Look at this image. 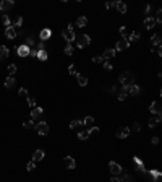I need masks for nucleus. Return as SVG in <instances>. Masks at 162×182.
I'll list each match as a JSON object with an SVG mask.
<instances>
[{
	"instance_id": "obj_4",
	"label": "nucleus",
	"mask_w": 162,
	"mask_h": 182,
	"mask_svg": "<svg viewBox=\"0 0 162 182\" xmlns=\"http://www.w3.org/2000/svg\"><path fill=\"white\" fill-rule=\"evenodd\" d=\"M149 112L154 115H162V104H159L157 101H153L149 106Z\"/></svg>"
},
{
	"instance_id": "obj_10",
	"label": "nucleus",
	"mask_w": 162,
	"mask_h": 182,
	"mask_svg": "<svg viewBox=\"0 0 162 182\" xmlns=\"http://www.w3.org/2000/svg\"><path fill=\"white\" fill-rule=\"evenodd\" d=\"M128 47H130V41H126V39H120L118 42H117V46H115V50H117V52H122V50L128 49Z\"/></svg>"
},
{
	"instance_id": "obj_52",
	"label": "nucleus",
	"mask_w": 162,
	"mask_h": 182,
	"mask_svg": "<svg viewBox=\"0 0 162 182\" xmlns=\"http://www.w3.org/2000/svg\"><path fill=\"white\" fill-rule=\"evenodd\" d=\"M29 57H37V50L36 49H31L29 50Z\"/></svg>"
},
{
	"instance_id": "obj_55",
	"label": "nucleus",
	"mask_w": 162,
	"mask_h": 182,
	"mask_svg": "<svg viewBox=\"0 0 162 182\" xmlns=\"http://www.w3.org/2000/svg\"><path fill=\"white\" fill-rule=\"evenodd\" d=\"M157 54H159V57H162V46H159V50H157Z\"/></svg>"
},
{
	"instance_id": "obj_20",
	"label": "nucleus",
	"mask_w": 162,
	"mask_h": 182,
	"mask_svg": "<svg viewBox=\"0 0 162 182\" xmlns=\"http://www.w3.org/2000/svg\"><path fill=\"white\" fill-rule=\"evenodd\" d=\"M115 54H117L115 49H107V50H104L102 57H104V60H109V59H112V57H115Z\"/></svg>"
},
{
	"instance_id": "obj_37",
	"label": "nucleus",
	"mask_w": 162,
	"mask_h": 182,
	"mask_svg": "<svg viewBox=\"0 0 162 182\" xmlns=\"http://www.w3.org/2000/svg\"><path fill=\"white\" fill-rule=\"evenodd\" d=\"M154 18H156V23H162V8H159L156 12V16H154Z\"/></svg>"
},
{
	"instance_id": "obj_35",
	"label": "nucleus",
	"mask_w": 162,
	"mask_h": 182,
	"mask_svg": "<svg viewBox=\"0 0 162 182\" xmlns=\"http://www.w3.org/2000/svg\"><path fill=\"white\" fill-rule=\"evenodd\" d=\"M23 25V16H16L15 18V21H13V28H18V26H21Z\"/></svg>"
},
{
	"instance_id": "obj_33",
	"label": "nucleus",
	"mask_w": 162,
	"mask_h": 182,
	"mask_svg": "<svg viewBox=\"0 0 162 182\" xmlns=\"http://www.w3.org/2000/svg\"><path fill=\"white\" fill-rule=\"evenodd\" d=\"M139 37H141V34L138 33V31H133L131 34H130V37H128V41H139Z\"/></svg>"
},
{
	"instance_id": "obj_26",
	"label": "nucleus",
	"mask_w": 162,
	"mask_h": 182,
	"mask_svg": "<svg viewBox=\"0 0 162 182\" xmlns=\"http://www.w3.org/2000/svg\"><path fill=\"white\" fill-rule=\"evenodd\" d=\"M76 78H78V85H80V86H86V85H88V78L86 77H83V75L78 73Z\"/></svg>"
},
{
	"instance_id": "obj_2",
	"label": "nucleus",
	"mask_w": 162,
	"mask_h": 182,
	"mask_svg": "<svg viewBox=\"0 0 162 182\" xmlns=\"http://www.w3.org/2000/svg\"><path fill=\"white\" fill-rule=\"evenodd\" d=\"M62 37H63L65 41H67L68 44H71L73 41H76V36H75V31H73V26L68 25V28H65L62 31Z\"/></svg>"
},
{
	"instance_id": "obj_13",
	"label": "nucleus",
	"mask_w": 162,
	"mask_h": 182,
	"mask_svg": "<svg viewBox=\"0 0 162 182\" xmlns=\"http://www.w3.org/2000/svg\"><path fill=\"white\" fill-rule=\"evenodd\" d=\"M42 114H44V111L41 107H34L33 111H31V119H33V121H39V119L42 117Z\"/></svg>"
},
{
	"instance_id": "obj_45",
	"label": "nucleus",
	"mask_w": 162,
	"mask_h": 182,
	"mask_svg": "<svg viewBox=\"0 0 162 182\" xmlns=\"http://www.w3.org/2000/svg\"><path fill=\"white\" fill-rule=\"evenodd\" d=\"M2 21H3V25H5L7 28H10V26H12V25H10V18H8V16H7V15H3Z\"/></svg>"
},
{
	"instance_id": "obj_58",
	"label": "nucleus",
	"mask_w": 162,
	"mask_h": 182,
	"mask_svg": "<svg viewBox=\"0 0 162 182\" xmlns=\"http://www.w3.org/2000/svg\"><path fill=\"white\" fill-rule=\"evenodd\" d=\"M161 96H162V88H161Z\"/></svg>"
},
{
	"instance_id": "obj_16",
	"label": "nucleus",
	"mask_w": 162,
	"mask_h": 182,
	"mask_svg": "<svg viewBox=\"0 0 162 182\" xmlns=\"http://www.w3.org/2000/svg\"><path fill=\"white\" fill-rule=\"evenodd\" d=\"M29 50H31L29 47L23 44V46L18 47V56H20V57H26V56H29Z\"/></svg>"
},
{
	"instance_id": "obj_25",
	"label": "nucleus",
	"mask_w": 162,
	"mask_h": 182,
	"mask_svg": "<svg viewBox=\"0 0 162 182\" xmlns=\"http://www.w3.org/2000/svg\"><path fill=\"white\" fill-rule=\"evenodd\" d=\"M84 124H83V119L80 121V119H76V121H71L70 122V129H80V127H83Z\"/></svg>"
},
{
	"instance_id": "obj_34",
	"label": "nucleus",
	"mask_w": 162,
	"mask_h": 182,
	"mask_svg": "<svg viewBox=\"0 0 162 182\" xmlns=\"http://www.w3.org/2000/svg\"><path fill=\"white\" fill-rule=\"evenodd\" d=\"M23 127H25V129H33V127H36V125H34L33 119H28V121L23 122Z\"/></svg>"
},
{
	"instance_id": "obj_23",
	"label": "nucleus",
	"mask_w": 162,
	"mask_h": 182,
	"mask_svg": "<svg viewBox=\"0 0 162 182\" xmlns=\"http://www.w3.org/2000/svg\"><path fill=\"white\" fill-rule=\"evenodd\" d=\"M86 25H88V18H86V16H80V18L76 20V26H78V28H84Z\"/></svg>"
},
{
	"instance_id": "obj_48",
	"label": "nucleus",
	"mask_w": 162,
	"mask_h": 182,
	"mask_svg": "<svg viewBox=\"0 0 162 182\" xmlns=\"http://www.w3.org/2000/svg\"><path fill=\"white\" fill-rule=\"evenodd\" d=\"M151 143H153V145H159V137H153V138H151Z\"/></svg>"
},
{
	"instance_id": "obj_11",
	"label": "nucleus",
	"mask_w": 162,
	"mask_h": 182,
	"mask_svg": "<svg viewBox=\"0 0 162 182\" xmlns=\"http://www.w3.org/2000/svg\"><path fill=\"white\" fill-rule=\"evenodd\" d=\"M128 135H130V129H128V127H122V129H118L115 132L117 138H126Z\"/></svg>"
},
{
	"instance_id": "obj_38",
	"label": "nucleus",
	"mask_w": 162,
	"mask_h": 182,
	"mask_svg": "<svg viewBox=\"0 0 162 182\" xmlns=\"http://www.w3.org/2000/svg\"><path fill=\"white\" fill-rule=\"evenodd\" d=\"M7 70H8L10 77H13V75L16 73V65H8V68H7Z\"/></svg>"
},
{
	"instance_id": "obj_42",
	"label": "nucleus",
	"mask_w": 162,
	"mask_h": 182,
	"mask_svg": "<svg viewBox=\"0 0 162 182\" xmlns=\"http://www.w3.org/2000/svg\"><path fill=\"white\" fill-rule=\"evenodd\" d=\"M68 73H70V75H75V77L78 75V72H76V68H75V65H70V67H68Z\"/></svg>"
},
{
	"instance_id": "obj_44",
	"label": "nucleus",
	"mask_w": 162,
	"mask_h": 182,
	"mask_svg": "<svg viewBox=\"0 0 162 182\" xmlns=\"http://www.w3.org/2000/svg\"><path fill=\"white\" fill-rule=\"evenodd\" d=\"M18 94H20V96H23V98H28V96H29V94H28V90H26V88H20Z\"/></svg>"
},
{
	"instance_id": "obj_24",
	"label": "nucleus",
	"mask_w": 162,
	"mask_h": 182,
	"mask_svg": "<svg viewBox=\"0 0 162 182\" xmlns=\"http://www.w3.org/2000/svg\"><path fill=\"white\" fill-rule=\"evenodd\" d=\"M8 47H5V46H0V60H3V59H7L8 57Z\"/></svg>"
},
{
	"instance_id": "obj_43",
	"label": "nucleus",
	"mask_w": 162,
	"mask_h": 182,
	"mask_svg": "<svg viewBox=\"0 0 162 182\" xmlns=\"http://www.w3.org/2000/svg\"><path fill=\"white\" fill-rule=\"evenodd\" d=\"M26 169H28V171H33V169H36V163H34V161H29V163L26 164Z\"/></svg>"
},
{
	"instance_id": "obj_41",
	"label": "nucleus",
	"mask_w": 162,
	"mask_h": 182,
	"mask_svg": "<svg viewBox=\"0 0 162 182\" xmlns=\"http://www.w3.org/2000/svg\"><path fill=\"white\" fill-rule=\"evenodd\" d=\"M92 62H94V64H104V57L102 56H99V57H92Z\"/></svg>"
},
{
	"instance_id": "obj_57",
	"label": "nucleus",
	"mask_w": 162,
	"mask_h": 182,
	"mask_svg": "<svg viewBox=\"0 0 162 182\" xmlns=\"http://www.w3.org/2000/svg\"><path fill=\"white\" fill-rule=\"evenodd\" d=\"M161 44H162V36H161Z\"/></svg>"
},
{
	"instance_id": "obj_47",
	"label": "nucleus",
	"mask_w": 162,
	"mask_h": 182,
	"mask_svg": "<svg viewBox=\"0 0 162 182\" xmlns=\"http://www.w3.org/2000/svg\"><path fill=\"white\" fill-rule=\"evenodd\" d=\"M33 44H34V39H33V37H28V39H26V44H25V46H28V47H29V46H33Z\"/></svg>"
},
{
	"instance_id": "obj_39",
	"label": "nucleus",
	"mask_w": 162,
	"mask_h": 182,
	"mask_svg": "<svg viewBox=\"0 0 162 182\" xmlns=\"http://www.w3.org/2000/svg\"><path fill=\"white\" fill-rule=\"evenodd\" d=\"M26 101H28V104H29V107H31V109H34V107H36V101H34V98L28 96V98H26Z\"/></svg>"
},
{
	"instance_id": "obj_9",
	"label": "nucleus",
	"mask_w": 162,
	"mask_h": 182,
	"mask_svg": "<svg viewBox=\"0 0 162 182\" xmlns=\"http://www.w3.org/2000/svg\"><path fill=\"white\" fill-rule=\"evenodd\" d=\"M133 163L136 164V169L139 171L141 174H146V172H147V171H146V166H144V163H143V161H141L138 156H133Z\"/></svg>"
},
{
	"instance_id": "obj_5",
	"label": "nucleus",
	"mask_w": 162,
	"mask_h": 182,
	"mask_svg": "<svg viewBox=\"0 0 162 182\" xmlns=\"http://www.w3.org/2000/svg\"><path fill=\"white\" fill-rule=\"evenodd\" d=\"M146 174L151 177V181H153V182H162V172H161V171L151 169V171H147Z\"/></svg>"
},
{
	"instance_id": "obj_53",
	"label": "nucleus",
	"mask_w": 162,
	"mask_h": 182,
	"mask_svg": "<svg viewBox=\"0 0 162 182\" xmlns=\"http://www.w3.org/2000/svg\"><path fill=\"white\" fill-rule=\"evenodd\" d=\"M125 98H126L125 93H120V94H118V101H125Z\"/></svg>"
},
{
	"instance_id": "obj_36",
	"label": "nucleus",
	"mask_w": 162,
	"mask_h": 182,
	"mask_svg": "<svg viewBox=\"0 0 162 182\" xmlns=\"http://www.w3.org/2000/svg\"><path fill=\"white\" fill-rule=\"evenodd\" d=\"M120 182H135V181H133V177L130 176V174H123L122 179H120Z\"/></svg>"
},
{
	"instance_id": "obj_46",
	"label": "nucleus",
	"mask_w": 162,
	"mask_h": 182,
	"mask_svg": "<svg viewBox=\"0 0 162 182\" xmlns=\"http://www.w3.org/2000/svg\"><path fill=\"white\" fill-rule=\"evenodd\" d=\"M102 67H104V70H112V68H113V67H112V65H110V64H109V62H107V60H105V62H104V64H102Z\"/></svg>"
},
{
	"instance_id": "obj_19",
	"label": "nucleus",
	"mask_w": 162,
	"mask_h": 182,
	"mask_svg": "<svg viewBox=\"0 0 162 182\" xmlns=\"http://www.w3.org/2000/svg\"><path fill=\"white\" fill-rule=\"evenodd\" d=\"M157 124H162V115H156V117H151L149 119V124H147V125L151 127V129H153V127H156Z\"/></svg>"
},
{
	"instance_id": "obj_22",
	"label": "nucleus",
	"mask_w": 162,
	"mask_h": 182,
	"mask_svg": "<svg viewBox=\"0 0 162 182\" xmlns=\"http://www.w3.org/2000/svg\"><path fill=\"white\" fill-rule=\"evenodd\" d=\"M89 137H91V130H83V132H80V133H78V138H80V140H88L89 138Z\"/></svg>"
},
{
	"instance_id": "obj_40",
	"label": "nucleus",
	"mask_w": 162,
	"mask_h": 182,
	"mask_svg": "<svg viewBox=\"0 0 162 182\" xmlns=\"http://www.w3.org/2000/svg\"><path fill=\"white\" fill-rule=\"evenodd\" d=\"M63 52L67 54V56H71V54H73V46H71V44H67V47H65Z\"/></svg>"
},
{
	"instance_id": "obj_18",
	"label": "nucleus",
	"mask_w": 162,
	"mask_h": 182,
	"mask_svg": "<svg viewBox=\"0 0 162 182\" xmlns=\"http://www.w3.org/2000/svg\"><path fill=\"white\" fill-rule=\"evenodd\" d=\"M39 36H41V39H42V42H44V41L50 39V36H52V31H50L49 28H46V29H42V31H41V34H39Z\"/></svg>"
},
{
	"instance_id": "obj_50",
	"label": "nucleus",
	"mask_w": 162,
	"mask_h": 182,
	"mask_svg": "<svg viewBox=\"0 0 162 182\" xmlns=\"http://www.w3.org/2000/svg\"><path fill=\"white\" fill-rule=\"evenodd\" d=\"M133 130H135V132H139V130H141V125H139L138 122H135V124H133Z\"/></svg>"
},
{
	"instance_id": "obj_15",
	"label": "nucleus",
	"mask_w": 162,
	"mask_h": 182,
	"mask_svg": "<svg viewBox=\"0 0 162 182\" xmlns=\"http://www.w3.org/2000/svg\"><path fill=\"white\" fill-rule=\"evenodd\" d=\"M44 156H46V153H44V150H36L33 154V161L34 163H37V161H42Z\"/></svg>"
},
{
	"instance_id": "obj_30",
	"label": "nucleus",
	"mask_w": 162,
	"mask_h": 182,
	"mask_svg": "<svg viewBox=\"0 0 162 182\" xmlns=\"http://www.w3.org/2000/svg\"><path fill=\"white\" fill-rule=\"evenodd\" d=\"M120 36H122V39H126V41H128L130 34H128V31H126L125 26H120Z\"/></svg>"
},
{
	"instance_id": "obj_8",
	"label": "nucleus",
	"mask_w": 162,
	"mask_h": 182,
	"mask_svg": "<svg viewBox=\"0 0 162 182\" xmlns=\"http://www.w3.org/2000/svg\"><path fill=\"white\" fill-rule=\"evenodd\" d=\"M109 169H110V172L113 174V176H118L120 172H122V166H120L118 163H115V161H110L109 163Z\"/></svg>"
},
{
	"instance_id": "obj_7",
	"label": "nucleus",
	"mask_w": 162,
	"mask_h": 182,
	"mask_svg": "<svg viewBox=\"0 0 162 182\" xmlns=\"http://www.w3.org/2000/svg\"><path fill=\"white\" fill-rule=\"evenodd\" d=\"M13 7H15V2H13V0H2V2H0V10H2L3 13L12 10Z\"/></svg>"
},
{
	"instance_id": "obj_14",
	"label": "nucleus",
	"mask_w": 162,
	"mask_h": 182,
	"mask_svg": "<svg viewBox=\"0 0 162 182\" xmlns=\"http://www.w3.org/2000/svg\"><path fill=\"white\" fill-rule=\"evenodd\" d=\"M156 25H157L156 18H153V16H146V20H144V28H146V29H153Z\"/></svg>"
},
{
	"instance_id": "obj_21",
	"label": "nucleus",
	"mask_w": 162,
	"mask_h": 182,
	"mask_svg": "<svg viewBox=\"0 0 162 182\" xmlns=\"http://www.w3.org/2000/svg\"><path fill=\"white\" fill-rule=\"evenodd\" d=\"M115 8L118 10L120 13H126V3L122 2V0H118V2H115Z\"/></svg>"
},
{
	"instance_id": "obj_54",
	"label": "nucleus",
	"mask_w": 162,
	"mask_h": 182,
	"mask_svg": "<svg viewBox=\"0 0 162 182\" xmlns=\"http://www.w3.org/2000/svg\"><path fill=\"white\" fill-rule=\"evenodd\" d=\"M110 182H120V179H118V177H117V176H113L112 179H110Z\"/></svg>"
},
{
	"instance_id": "obj_29",
	"label": "nucleus",
	"mask_w": 162,
	"mask_h": 182,
	"mask_svg": "<svg viewBox=\"0 0 162 182\" xmlns=\"http://www.w3.org/2000/svg\"><path fill=\"white\" fill-rule=\"evenodd\" d=\"M13 86H15V78H13V77H8V78L5 80V88H8V90H10V88H13Z\"/></svg>"
},
{
	"instance_id": "obj_49",
	"label": "nucleus",
	"mask_w": 162,
	"mask_h": 182,
	"mask_svg": "<svg viewBox=\"0 0 162 182\" xmlns=\"http://www.w3.org/2000/svg\"><path fill=\"white\" fill-rule=\"evenodd\" d=\"M113 7H115V2H107V3H105V8H107V10L113 8Z\"/></svg>"
},
{
	"instance_id": "obj_28",
	"label": "nucleus",
	"mask_w": 162,
	"mask_h": 182,
	"mask_svg": "<svg viewBox=\"0 0 162 182\" xmlns=\"http://www.w3.org/2000/svg\"><path fill=\"white\" fill-rule=\"evenodd\" d=\"M47 57H49V56H47V52H46V49H42V50H37V59H39V60H47Z\"/></svg>"
},
{
	"instance_id": "obj_31",
	"label": "nucleus",
	"mask_w": 162,
	"mask_h": 182,
	"mask_svg": "<svg viewBox=\"0 0 162 182\" xmlns=\"http://www.w3.org/2000/svg\"><path fill=\"white\" fill-rule=\"evenodd\" d=\"M151 42H153V46H161V36L159 34H154L151 37Z\"/></svg>"
},
{
	"instance_id": "obj_17",
	"label": "nucleus",
	"mask_w": 162,
	"mask_h": 182,
	"mask_svg": "<svg viewBox=\"0 0 162 182\" xmlns=\"http://www.w3.org/2000/svg\"><path fill=\"white\" fill-rule=\"evenodd\" d=\"M5 36L8 37V39H15V37H16V29L13 28V26L5 28Z\"/></svg>"
},
{
	"instance_id": "obj_1",
	"label": "nucleus",
	"mask_w": 162,
	"mask_h": 182,
	"mask_svg": "<svg viewBox=\"0 0 162 182\" xmlns=\"http://www.w3.org/2000/svg\"><path fill=\"white\" fill-rule=\"evenodd\" d=\"M118 78H120L122 86H131V85H135V75L131 72H123V73H120Z\"/></svg>"
},
{
	"instance_id": "obj_56",
	"label": "nucleus",
	"mask_w": 162,
	"mask_h": 182,
	"mask_svg": "<svg viewBox=\"0 0 162 182\" xmlns=\"http://www.w3.org/2000/svg\"><path fill=\"white\" fill-rule=\"evenodd\" d=\"M157 78H159V81H161V83H162V72H161L159 75H157Z\"/></svg>"
},
{
	"instance_id": "obj_6",
	"label": "nucleus",
	"mask_w": 162,
	"mask_h": 182,
	"mask_svg": "<svg viewBox=\"0 0 162 182\" xmlns=\"http://www.w3.org/2000/svg\"><path fill=\"white\" fill-rule=\"evenodd\" d=\"M36 130H37V133H39V135L46 137L47 133H49V124H46V122L36 124Z\"/></svg>"
},
{
	"instance_id": "obj_32",
	"label": "nucleus",
	"mask_w": 162,
	"mask_h": 182,
	"mask_svg": "<svg viewBox=\"0 0 162 182\" xmlns=\"http://www.w3.org/2000/svg\"><path fill=\"white\" fill-rule=\"evenodd\" d=\"M92 122H94V117H91V115H86V117L83 119V124H84V125H89V129H91Z\"/></svg>"
},
{
	"instance_id": "obj_12",
	"label": "nucleus",
	"mask_w": 162,
	"mask_h": 182,
	"mask_svg": "<svg viewBox=\"0 0 162 182\" xmlns=\"http://www.w3.org/2000/svg\"><path fill=\"white\" fill-rule=\"evenodd\" d=\"M63 164L67 166V169H75V167H76V161H75L71 156H65L63 158Z\"/></svg>"
},
{
	"instance_id": "obj_51",
	"label": "nucleus",
	"mask_w": 162,
	"mask_h": 182,
	"mask_svg": "<svg viewBox=\"0 0 162 182\" xmlns=\"http://www.w3.org/2000/svg\"><path fill=\"white\" fill-rule=\"evenodd\" d=\"M89 130H91V135H92V133H94V135H96V133H99V127H91Z\"/></svg>"
},
{
	"instance_id": "obj_27",
	"label": "nucleus",
	"mask_w": 162,
	"mask_h": 182,
	"mask_svg": "<svg viewBox=\"0 0 162 182\" xmlns=\"http://www.w3.org/2000/svg\"><path fill=\"white\" fill-rule=\"evenodd\" d=\"M139 91H141V88L138 86V85H131V86H130V94L138 96V94H139Z\"/></svg>"
},
{
	"instance_id": "obj_3",
	"label": "nucleus",
	"mask_w": 162,
	"mask_h": 182,
	"mask_svg": "<svg viewBox=\"0 0 162 182\" xmlns=\"http://www.w3.org/2000/svg\"><path fill=\"white\" fill-rule=\"evenodd\" d=\"M89 42H91V37H89L88 34H81L80 37H76V46L80 47V49H84V47H88Z\"/></svg>"
}]
</instances>
